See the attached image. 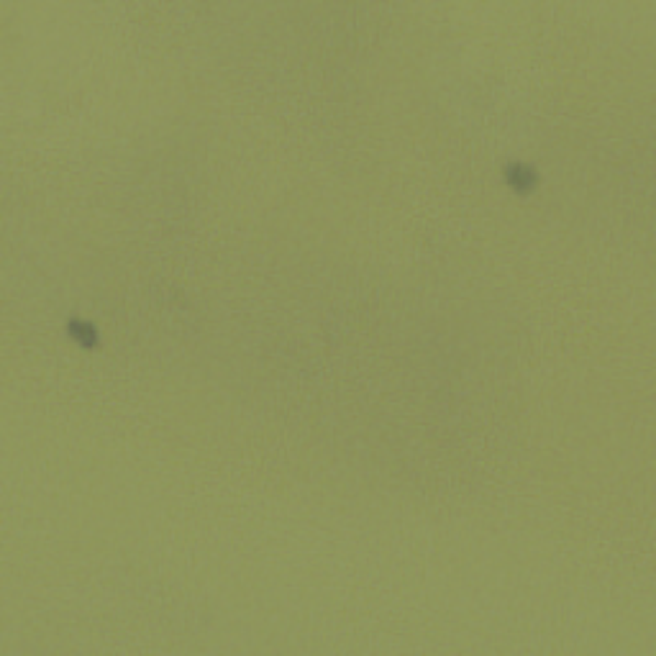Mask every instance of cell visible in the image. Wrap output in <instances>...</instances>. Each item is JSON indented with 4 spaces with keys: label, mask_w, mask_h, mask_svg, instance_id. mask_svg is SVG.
I'll use <instances>...</instances> for the list:
<instances>
[{
    "label": "cell",
    "mask_w": 656,
    "mask_h": 656,
    "mask_svg": "<svg viewBox=\"0 0 656 656\" xmlns=\"http://www.w3.org/2000/svg\"><path fill=\"white\" fill-rule=\"evenodd\" d=\"M69 333H72L85 349H93V346L98 344V331H95L90 323H85V321H69Z\"/></svg>",
    "instance_id": "obj_2"
},
{
    "label": "cell",
    "mask_w": 656,
    "mask_h": 656,
    "mask_svg": "<svg viewBox=\"0 0 656 656\" xmlns=\"http://www.w3.org/2000/svg\"><path fill=\"white\" fill-rule=\"evenodd\" d=\"M507 177V185L513 190H518V192H531V190L536 188V172L531 167H526V164H510L505 172Z\"/></svg>",
    "instance_id": "obj_1"
}]
</instances>
